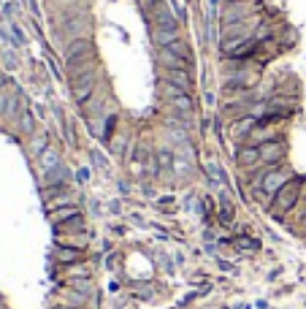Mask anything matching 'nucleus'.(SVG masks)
<instances>
[{
    "mask_svg": "<svg viewBox=\"0 0 306 309\" xmlns=\"http://www.w3.org/2000/svg\"><path fill=\"white\" fill-rule=\"evenodd\" d=\"M44 146H46V133H41V136H36V139H33V144H30V152H33V155H41Z\"/></svg>",
    "mask_w": 306,
    "mask_h": 309,
    "instance_id": "19",
    "label": "nucleus"
},
{
    "mask_svg": "<svg viewBox=\"0 0 306 309\" xmlns=\"http://www.w3.org/2000/svg\"><path fill=\"white\" fill-rule=\"evenodd\" d=\"M38 166H41V171L49 176L54 168H60V166H63V163H60V152H57V149H44V155H41V160H38Z\"/></svg>",
    "mask_w": 306,
    "mask_h": 309,
    "instance_id": "11",
    "label": "nucleus"
},
{
    "mask_svg": "<svg viewBox=\"0 0 306 309\" xmlns=\"http://www.w3.org/2000/svg\"><path fill=\"white\" fill-rule=\"evenodd\" d=\"M154 19H157V30H174V33H176V19H174V14L165 6H160L157 11H154Z\"/></svg>",
    "mask_w": 306,
    "mask_h": 309,
    "instance_id": "12",
    "label": "nucleus"
},
{
    "mask_svg": "<svg viewBox=\"0 0 306 309\" xmlns=\"http://www.w3.org/2000/svg\"><path fill=\"white\" fill-rule=\"evenodd\" d=\"M157 160H160V163H163V166L174 163V160H171V155H168V152H157Z\"/></svg>",
    "mask_w": 306,
    "mask_h": 309,
    "instance_id": "21",
    "label": "nucleus"
},
{
    "mask_svg": "<svg viewBox=\"0 0 306 309\" xmlns=\"http://www.w3.org/2000/svg\"><path fill=\"white\" fill-rule=\"evenodd\" d=\"M236 163L244 166V168H252V166H258L260 163V149H258V146H252V144L239 146V152H236Z\"/></svg>",
    "mask_w": 306,
    "mask_h": 309,
    "instance_id": "8",
    "label": "nucleus"
},
{
    "mask_svg": "<svg viewBox=\"0 0 306 309\" xmlns=\"http://www.w3.org/2000/svg\"><path fill=\"white\" fill-rule=\"evenodd\" d=\"M301 192H304V179H301V176H293V179L274 195V201H271V214L279 220L282 214L293 212L295 204H298V198H301Z\"/></svg>",
    "mask_w": 306,
    "mask_h": 309,
    "instance_id": "1",
    "label": "nucleus"
},
{
    "mask_svg": "<svg viewBox=\"0 0 306 309\" xmlns=\"http://www.w3.org/2000/svg\"><path fill=\"white\" fill-rule=\"evenodd\" d=\"M79 179L87 182V179H89V168H82V171H79Z\"/></svg>",
    "mask_w": 306,
    "mask_h": 309,
    "instance_id": "22",
    "label": "nucleus"
},
{
    "mask_svg": "<svg viewBox=\"0 0 306 309\" xmlns=\"http://www.w3.org/2000/svg\"><path fill=\"white\" fill-rule=\"evenodd\" d=\"M165 82L179 87V90H184V93H193V87H195L193 79H190V71H168V73H165Z\"/></svg>",
    "mask_w": 306,
    "mask_h": 309,
    "instance_id": "9",
    "label": "nucleus"
},
{
    "mask_svg": "<svg viewBox=\"0 0 306 309\" xmlns=\"http://www.w3.org/2000/svg\"><path fill=\"white\" fill-rule=\"evenodd\" d=\"M290 179H293V171L279 168V166H268L263 185H260V190H255V192H260V195H263V201L268 204V201H274V195H277V192L282 190Z\"/></svg>",
    "mask_w": 306,
    "mask_h": 309,
    "instance_id": "2",
    "label": "nucleus"
},
{
    "mask_svg": "<svg viewBox=\"0 0 306 309\" xmlns=\"http://www.w3.org/2000/svg\"><path fill=\"white\" fill-rule=\"evenodd\" d=\"M71 90H73L76 103L79 106H87V100L92 98V93H95V76L92 73H84V76L71 79Z\"/></svg>",
    "mask_w": 306,
    "mask_h": 309,
    "instance_id": "4",
    "label": "nucleus"
},
{
    "mask_svg": "<svg viewBox=\"0 0 306 309\" xmlns=\"http://www.w3.org/2000/svg\"><path fill=\"white\" fill-rule=\"evenodd\" d=\"M114 125H117V117H109V119H106V133H103V139H106V141H111Z\"/></svg>",
    "mask_w": 306,
    "mask_h": 309,
    "instance_id": "20",
    "label": "nucleus"
},
{
    "mask_svg": "<svg viewBox=\"0 0 306 309\" xmlns=\"http://www.w3.org/2000/svg\"><path fill=\"white\" fill-rule=\"evenodd\" d=\"M249 141H252V146H260V144H265V141H274L277 136H274V130L271 128H263V125H258V128L252 130V133L247 136Z\"/></svg>",
    "mask_w": 306,
    "mask_h": 309,
    "instance_id": "13",
    "label": "nucleus"
},
{
    "mask_svg": "<svg viewBox=\"0 0 306 309\" xmlns=\"http://www.w3.org/2000/svg\"><path fill=\"white\" fill-rule=\"evenodd\" d=\"M255 128H258V117H255V114H244L241 119H236V122L230 125V133H233L236 141H239V139H247Z\"/></svg>",
    "mask_w": 306,
    "mask_h": 309,
    "instance_id": "7",
    "label": "nucleus"
},
{
    "mask_svg": "<svg viewBox=\"0 0 306 309\" xmlns=\"http://www.w3.org/2000/svg\"><path fill=\"white\" fill-rule=\"evenodd\" d=\"M258 149H260V163H265V166H282L284 155H287V144H284L282 139L265 141Z\"/></svg>",
    "mask_w": 306,
    "mask_h": 309,
    "instance_id": "3",
    "label": "nucleus"
},
{
    "mask_svg": "<svg viewBox=\"0 0 306 309\" xmlns=\"http://www.w3.org/2000/svg\"><path fill=\"white\" fill-rule=\"evenodd\" d=\"M89 49L92 47H89L87 38H73V41L68 44V49H65V63H68V60H76V57H84Z\"/></svg>",
    "mask_w": 306,
    "mask_h": 309,
    "instance_id": "10",
    "label": "nucleus"
},
{
    "mask_svg": "<svg viewBox=\"0 0 306 309\" xmlns=\"http://www.w3.org/2000/svg\"><path fill=\"white\" fill-rule=\"evenodd\" d=\"M157 63L165 65L168 71H190L193 63H190V54H179L174 49H160L157 52Z\"/></svg>",
    "mask_w": 306,
    "mask_h": 309,
    "instance_id": "5",
    "label": "nucleus"
},
{
    "mask_svg": "<svg viewBox=\"0 0 306 309\" xmlns=\"http://www.w3.org/2000/svg\"><path fill=\"white\" fill-rule=\"evenodd\" d=\"M206 174H209V179L214 182V185L222 190L225 185H228V176H225V168L219 163H206Z\"/></svg>",
    "mask_w": 306,
    "mask_h": 309,
    "instance_id": "14",
    "label": "nucleus"
},
{
    "mask_svg": "<svg viewBox=\"0 0 306 309\" xmlns=\"http://www.w3.org/2000/svg\"><path fill=\"white\" fill-rule=\"evenodd\" d=\"M233 244H236V250H241V252H258L260 250V241L252 239V236H239Z\"/></svg>",
    "mask_w": 306,
    "mask_h": 309,
    "instance_id": "16",
    "label": "nucleus"
},
{
    "mask_svg": "<svg viewBox=\"0 0 306 309\" xmlns=\"http://www.w3.org/2000/svg\"><path fill=\"white\" fill-rule=\"evenodd\" d=\"M304 195H306V190H304Z\"/></svg>",
    "mask_w": 306,
    "mask_h": 309,
    "instance_id": "23",
    "label": "nucleus"
},
{
    "mask_svg": "<svg viewBox=\"0 0 306 309\" xmlns=\"http://www.w3.org/2000/svg\"><path fill=\"white\" fill-rule=\"evenodd\" d=\"M165 95H168V100L174 103V109H176L179 114H193L195 111L193 98H190V93H184V90L174 87V84H165Z\"/></svg>",
    "mask_w": 306,
    "mask_h": 309,
    "instance_id": "6",
    "label": "nucleus"
},
{
    "mask_svg": "<svg viewBox=\"0 0 306 309\" xmlns=\"http://www.w3.org/2000/svg\"><path fill=\"white\" fill-rule=\"evenodd\" d=\"M179 38H176V33L174 30H154V44H157L160 49H168V47H174Z\"/></svg>",
    "mask_w": 306,
    "mask_h": 309,
    "instance_id": "15",
    "label": "nucleus"
},
{
    "mask_svg": "<svg viewBox=\"0 0 306 309\" xmlns=\"http://www.w3.org/2000/svg\"><path fill=\"white\" fill-rule=\"evenodd\" d=\"M219 198H222V209H219V222H225V225H228V222H233V206H230V201H228V198H225V192L219 195Z\"/></svg>",
    "mask_w": 306,
    "mask_h": 309,
    "instance_id": "17",
    "label": "nucleus"
},
{
    "mask_svg": "<svg viewBox=\"0 0 306 309\" xmlns=\"http://www.w3.org/2000/svg\"><path fill=\"white\" fill-rule=\"evenodd\" d=\"M79 258H82V252H79L76 247H68V250H60V261H63V263H76Z\"/></svg>",
    "mask_w": 306,
    "mask_h": 309,
    "instance_id": "18",
    "label": "nucleus"
}]
</instances>
